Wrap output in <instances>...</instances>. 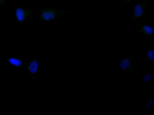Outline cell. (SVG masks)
<instances>
[{
	"mask_svg": "<svg viewBox=\"0 0 154 115\" xmlns=\"http://www.w3.org/2000/svg\"><path fill=\"white\" fill-rule=\"evenodd\" d=\"M35 13L34 10L29 8H18L16 10V16L18 21L23 23L31 20Z\"/></svg>",
	"mask_w": 154,
	"mask_h": 115,
	"instance_id": "3",
	"label": "cell"
},
{
	"mask_svg": "<svg viewBox=\"0 0 154 115\" xmlns=\"http://www.w3.org/2000/svg\"><path fill=\"white\" fill-rule=\"evenodd\" d=\"M133 30L134 32H138L145 36L150 37L153 35V30L150 25L141 23L136 22Z\"/></svg>",
	"mask_w": 154,
	"mask_h": 115,
	"instance_id": "4",
	"label": "cell"
},
{
	"mask_svg": "<svg viewBox=\"0 0 154 115\" xmlns=\"http://www.w3.org/2000/svg\"><path fill=\"white\" fill-rule=\"evenodd\" d=\"M123 2L128 4L131 5L132 0H120Z\"/></svg>",
	"mask_w": 154,
	"mask_h": 115,
	"instance_id": "10",
	"label": "cell"
},
{
	"mask_svg": "<svg viewBox=\"0 0 154 115\" xmlns=\"http://www.w3.org/2000/svg\"><path fill=\"white\" fill-rule=\"evenodd\" d=\"M152 76L150 74L145 75L143 77V81L146 82L152 79Z\"/></svg>",
	"mask_w": 154,
	"mask_h": 115,
	"instance_id": "9",
	"label": "cell"
},
{
	"mask_svg": "<svg viewBox=\"0 0 154 115\" xmlns=\"http://www.w3.org/2000/svg\"><path fill=\"white\" fill-rule=\"evenodd\" d=\"M2 59L7 62L15 67L20 68H23L26 67L28 62L26 60L15 58H3Z\"/></svg>",
	"mask_w": 154,
	"mask_h": 115,
	"instance_id": "6",
	"label": "cell"
},
{
	"mask_svg": "<svg viewBox=\"0 0 154 115\" xmlns=\"http://www.w3.org/2000/svg\"><path fill=\"white\" fill-rule=\"evenodd\" d=\"M72 11L58 10L54 8L44 7L39 11V22H49L56 20L66 14L72 13Z\"/></svg>",
	"mask_w": 154,
	"mask_h": 115,
	"instance_id": "1",
	"label": "cell"
},
{
	"mask_svg": "<svg viewBox=\"0 0 154 115\" xmlns=\"http://www.w3.org/2000/svg\"><path fill=\"white\" fill-rule=\"evenodd\" d=\"M153 51L152 50H149L147 53L146 58L149 60L153 61Z\"/></svg>",
	"mask_w": 154,
	"mask_h": 115,
	"instance_id": "8",
	"label": "cell"
},
{
	"mask_svg": "<svg viewBox=\"0 0 154 115\" xmlns=\"http://www.w3.org/2000/svg\"><path fill=\"white\" fill-rule=\"evenodd\" d=\"M153 103V102L152 101H151L150 102H149L147 104L146 106L148 107H150L152 105V104Z\"/></svg>",
	"mask_w": 154,
	"mask_h": 115,
	"instance_id": "11",
	"label": "cell"
},
{
	"mask_svg": "<svg viewBox=\"0 0 154 115\" xmlns=\"http://www.w3.org/2000/svg\"><path fill=\"white\" fill-rule=\"evenodd\" d=\"M5 4V0H0V5H3Z\"/></svg>",
	"mask_w": 154,
	"mask_h": 115,
	"instance_id": "12",
	"label": "cell"
},
{
	"mask_svg": "<svg viewBox=\"0 0 154 115\" xmlns=\"http://www.w3.org/2000/svg\"><path fill=\"white\" fill-rule=\"evenodd\" d=\"M148 3V0H136L132 1L131 5L133 7V12L131 21L137 22L141 19L145 14L146 6Z\"/></svg>",
	"mask_w": 154,
	"mask_h": 115,
	"instance_id": "2",
	"label": "cell"
},
{
	"mask_svg": "<svg viewBox=\"0 0 154 115\" xmlns=\"http://www.w3.org/2000/svg\"><path fill=\"white\" fill-rule=\"evenodd\" d=\"M38 64L36 58H34L28 62L26 66L27 72L29 73L31 78L35 79V75L37 72Z\"/></svg>",
	"mask_w": 154,
	"mask_h": 115,
	"instance_id": "5",
	"label": "cell"
},
{
	"mask_svg": "<svg viewBox=\"0 0 154 115\" xmlns=\"http://www.w3.org/2000/svg\"><path fill=\"white\" fill-rule=\"evenodd\" d=\"M131 59L130 58H127L123 59L120 62V66L123 70H126L130 66Z\"/></svg>",
	"mask_w": 154,
	"mask_h": 115,
	"instance_id": "7",
	"label": "cell"
}]
</instances>
